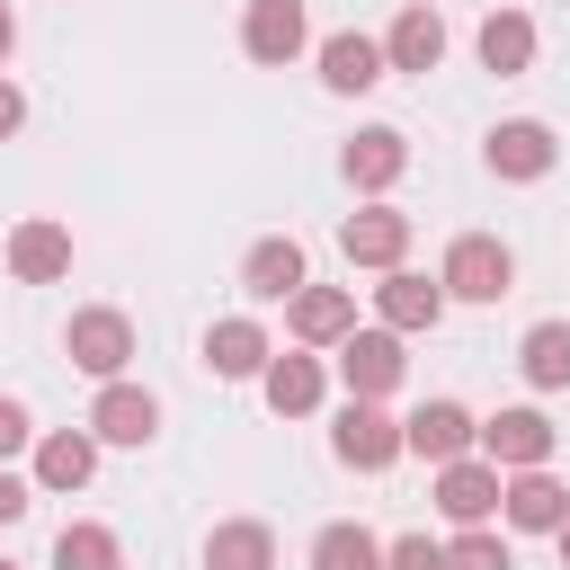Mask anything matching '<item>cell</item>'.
<instances>
[{
	"label": "cell",
	"mask_w": 570,
	"mask_h": 570,
	"mask_svg": "<svg viewBox=\"0 0 570 570\" xmlns=\"http://www.w3.org/2000/svg\"><path fill=\"white\" fill-rule=\"evenodd\" d=\"M27 445H36V419H27V401H9V392H0V463H9V454H27Z\"/></svg>",
	"instance_id": "cell-30"
},
{
	"label": "cell",
	"mask_w": 570,
	"mask_h": 570,
	"mask_svg": "<svg viewBox=\"0 0 570 570\" xmlns=\"http://www.w3.org/2000/svg\"><path fill=\"white\" fill-rule=\"evenodd\" d=\"M89 472H98V436L89 428L36 436V490H89Z\"/></svg>",
	"instance_id": "cell-22"
},
{
	"label": "cell",
	"mask_w": 570,
	"mask_h": 570,
	"mask_svg": "<svg viewBox=\"0 0 570 570\" xmlns=\"http://www.w3.org/2000/svg\"><path fill=\"white\" fill-rule=\"evenodd\" d=\"M481 160H490V178H508V187H534V178H552L561 142H552V125H543V116H508V125H490Z\"/></svg>",
	"instance_id": "cell-4"
},
{
	"label": "cell",
	"mask_w": 570,
	"mask_h": 570,
	"mask_svg": "<svg viewBox=\"0 0 570 570\" xmlns=\"http://www.w3.org/2000/svg\"><path fill=\"white\" fill-rule=\"evenodd\" d=\"M80 428H89L98 445H151V436H160V401H151L142 383H125V374H116V383H98V401H89V419H80Z\"/></svg>",
	"instance_id": "cell-6"
},
{
	"label": "cell",
	"mask_w": 570,
	"mask_h": 570,
	"mask_svg": "<svg viewBox=\"0 0 570 570\" xmlns=\"http://www.w3.org/2000/svg\"><path fill=\"white\" fill-rule=\"evenodd\" d=\"M27 508H36V481H18V472L0 463V525H18Z\"/></svg>",
	"instance_id": "cell-31"
},
{
	"label": "cell",
	"mask_w": 570,
	"mask_h": 570,
	"mask_svg": "<svg viewBox=\"0 0 570 570\" xmlns=\"http://www.w3.org/2000/svg\"><path fill=\"white\" fill-rule=\"evenodd\" d=\"M499 463H481V454H454V463H436V508L454 517V525H490L499 517Z\"/></svg>",
	"instance_id": "cell-12"
},
{
	"label": "cell",
	"mask_w": 570,
	"mask_h": 570,
	"mask_svg": "<svg viewBox=\"0 0 570 570\" xmlns=\"http://www.w3.org/2000/svg\"><path fill=\"white\" fill-rule=\"evenodd\" d=\"M383 570H445V543H428V534H401V543H383Z\"/></svg>",
	"instance_id": "cell-29"
},
{
	"label": "cell",
	"mask_w": 570,
	"mask_h": 570,
	"mask_svg": "<svg viewBox=\"0 0 570 570\" xmlns=\"http://www.w3.org/2000/svg\"><path fill=\"white\" fill-rule=\"evenodd\" d=\"M27 125V98H18V80H0V142Z\"/></svg>",
	"instance_id": "cell-32"
},
{
	"label": "cell",
	"mask_w": 570,
	"mask_h": 570,
	"mask_svg": "<svg viewBox=\"0 0 570 570\" xmlns=\"http://www.w3.org/2000/svg\"><path fill=\"white\" fill-rule=\"evenodd\" d=\"M517 365H525L534 392H561V383H570V321H534L525 347H517Z\"/></svg>",
	"instance_id": "cell-26"
},
{
	"label": "cell",
	"mask_w": 570,
	"mask_h": 570,
	"mask_svg": "<svg viewBox=\"0 0 570 570\" xmlns=\"http://www.w3.org/2000/svg\"><path fill=\"white\" fill-rule=\"evenodd\" d=\"M205 570H276V534L258 517H232L205 534Z\"/></svg>",
	"instance_id": "cell-24"
},
{
	"label": "cell",
	"mask_w": 570,
	"mask_h": 570,
	"mask_svg": "<svg viewBox=\"0 0 570 570\" xmlns=\"http://www.w3.org/2000/svg\"><path fill=\"white\" fill-rule=\"evenodd\" d=\"M383 62H392V71H436V62H445V18H436V0H410V9L392 18Z\"/></svg>",
	"instance_id": "cell-21"
},
{
	"label": "cell",
	"mask_w": 570,
	"mask_h": 570,
	"mask_svg": "<svg viewBox=\"0 0 570 570\" xmlns=\"http://www.w3.org/2000/svg\"><path fill=\"white\" fill-rule=\"evenodd\" d=\"M472 445H481V463H499V472H534V463H552V419H543V410H499V419L472 428Z\"/></svg>",
	"instance_id": "cell-7"
},
{
	"label": "cell",
	"mask_w": 570,
	"mask_h": 570,
	"mask_svg": "<svg viewBox=\"0 0 570 570\" xmlns=\"http://www.w3.org/2000/svg\"><path fill=\"white\" fill-rule=\"evenodd\" d=\"M0 570H18V561H9V552H0Z\"/></svg>",
	"instance_id": "cell-35"
},
{
	"label": "cell",
	"mask_w": 570,
	"mask_h": 570,
	"mask_svg": "<svg viewBox=\"0 0 570 570\" xmlns=\"http://www.w3.org/2000/svg\"><path fill=\"white\" fill-rule=\"evenodd\" d=\"M472 410L463 401H419L410 419H401V454H419V463H454V454H472Z\"/></svg>",
	"instance_id": "cell-11"
},
{
	"label": "cell",
	"mask_w": 570,
	"mask_h": 570,
	"mask_svg": "<svg viewBox=\"0 0 570 570\" xmlns=\"http://www.w3.org/2000/svg\"><path fill=\"white\" fill-rule=\"evenodd\" d=\"M330 454H338L347 472H392V463H401V419H392L383 401H347L338 428H330Z\"/></svg>",
	"instance_id": "cell-5"
},
{
	"label": "cell",
	"mask_w": 570,
	"mask_h": 570,
	"mask_svg": "<svg viewBox=\"0 0 570 570\" xmlns=\"http://www.w3.org/2000/svg\"><path fill=\"white\" fill-rule=\"evenodd\" d=\"M374 321L383 330H436L445 321V285L436 276H419V267H383V285H374Z\"/></svg>",
	"instance_id": "cell-10"
},
{
	"label": "cell",
	"mask_w": 570,
	"mask_h": 570,
	"mask_svg": "<svg viewBox=\"0 0 570 570\" xmlns=\"http://www.w3.org/2000/svg\"><path fill=\"white\" fill-rule=\"evenodd\" d=\"M445 570H508V543H499L490 525H463V534L445 543Z\"/></svg>",
	"instance_id": "cell-28"
},
{
	"label": "cell",
	"mask_w": 570,
	"mask_h": 570,
	"mask_svg": "<svg viewBox=\"0 0 570 570\" xmlns=\"http://www.w3.org/2000/svg\"><path fill=\"white\" fill-rule=\"evenodd\" d=\"M53 570H125V543H116V525H98V517H71V525L53 534Z\"/></svg>",
	"instance_id": "cell-25"
},
{
	"label": "cell",
	"mask_w": 570,
	"mask_h": 570,
	"mask_svg": "<svg viewBox=\"0 0 570 570\" xmlns=\"http://www.w3.org/2000/svg\"><path fill=\"white\" fill-rule=\"evenodd\" d=\"M285 330H294V347H338L347 330H356V294L347 285H294L285 294Z\"/></svg>",
	"instance_id": "cell-8"
},
{
	"label": "cell",
	"mask_w": 570,
	"mask_h": 570,
	"mask_svg": "<svg viewBox=\"0 0 570 570\" xmlns=\"http://www.w3.org/2000/svg\"><path fill=\"white\" fill-rule=\"evenodd\" d=\"M338 249H347V267H401L410 258V214L401 205H356L338 223Z\"/></svg>",
	"instance_id": "cell-9"
},
{
	"label": "cell",
	"mask_w": 570,
	"mask_h": 570,
	"mask_svg": "<svg viewBox=\"0 0 570 570\" xmlns=\"http://www.w3.org/2000/svg\"><path fill=\"white\" fill-rule=\"evenodd\" d=\"M312 570H383V543H374L356 517H338V525L312 534Z\"/></svg>",
	"instance_id": "cell-27"
},
{
	"label": "cell",
	"mask_w": 570,
	"mask_h": 570,
	"mask_svg": "<svg viewBox=\"0 0 570 570\" xmlns=\"http://www.w3.org/2000/svg\"><path fill=\"white\" fill-rule=\"evenodd\" d=\"M436 285H445V303H499V294L517 285V258H508L499 232H463V240L445 249Z\"/></svg>",
	"instance_id": "cell-1"
},
{
	"label": "cell",
	"mask_w": 570,
	"mask_h": 570,
	"mask_svg": "<svg viewBox=\"0 0 570 570\" xmlns=\"http://www.w3.org/2000/svg\"><path fill=\"white\" fill-rule=\"evenodd\" d=\"M472 45H481V71H499V80H508V71H525V62H534V18H525V9H490Z\"/></svg>",
	"instance_id": "cell-23"
},
{
	"label": "cell",
	"mask_w": 570,
	"mask_h": 570,
	"mask_svg": "<svg viewBox=\"0 0 570 570\" xmlns=\"http://www.w3.org/2000/svg\"><path fill=\"white\" fill-rule=\"evenodd\" d=\"M383 71H392V62H383V36H356V27L321 36V89H330V98H365Z\"/></svg>",
	"instance_id": "cell-14"
},
{
	"label": "cell",
	"mask_w": 570,
	"mask_h": 570,
	"mask_svg": "<svg viewBox=\"0 0 570 570\" xmlns=\"http://www.w3.org/2000/svg\"><path fill=\"white\" fill-rule=\"evenodd\" d=\"M338 169H347V187H356V196H383V187H401V169H410V134L365 125V134L338 151Z\"/></svg>",
	"instance_id": "cell-17"
},
{
	"label": "cell",
	"mask_w": 570,
	"mask_h": 570,
	"mask_svg": "<svg viewBox=\"0 0 570 570\" xmlns=\"http://www.w3.org/2000/svg\"><path fill=\"white\" fill-rule=\"evenodd\" d=\"M499 517H508L517 534H552V525L570 517V490L552 481V463H534V472H508V481H499Z\"/></svg>",
	"instance_id": "cell-16"
},
{
	"label": "cell",
	"mask_w": 570,
	"mask_h": 570,
	"mask_svg": "<svg viewBox=\"0 0 570 570\" xmlns=\"http://www.w3.org/2000/svg\"><path fill=\"white\" fill-rule=\"evenodd\" d=\"M9 276H18V285H53V276H71V223L27 214V223L9 232Z\"/></svg>",
	"instance_id": "cell-15"
},
{
	"label": "cell",
	"mask_w": 570,
	"mask_h": 570,
	"mask_svg": "<svg viewBox=\"0 0 570 570\" xmlns=\"http://www.w3.org/2000/svg\"><path fill=\"white\" fill-rule=\"evenodd\" d=\"M62 356H71L80 374L116 383V374L134 365V321H125L116 303H89V312H71V330H62Z\"/></svg>",
	"instance_id": "cell-3"
},
{
	"label": "cell",
	"mask_w": 570,
	"mask_h": 570,
	"mask_svg": "<svg viewBox=\"0 0 570 570\" xmlns=\"http://www.w3.org/2000/svg\"><path fill=\"white\" fill-rule=\"evenodd\" d=\"M552 543H561V561H570V517H561V525H552Z\"/></svg>",
	"instance_id": "cell-34"
},
{
	"label": "cell",
	"mask_w": 570,
	"mask_h": 570,
	"mask_svg": "<svg viewBox=\"0 0 570 570\" xmlns=\"http://www.w3.org/2000/svg\"><path fill=\"white\" fill-rule=\"evenodd\" d=\"M401 374H410V356H401V330H347L338 338V383H347V401H392L401 392Z\"/></svg>",
	"instance_id": "cell-2"
},
{
	"label": "cell",
	"mask_w": 570,
	"mask_h": 570,
	"mask_svg": "<svg viewBox=\"0 0 570 570\" xmlns=\"http://www.w3.org/2000/svg\"><path fill=\"white\" fill-rule=\"evenodd\" d=\"M9 45H18V9L0 0V62H9Z\"/></svg>",
	"instance_id": "cell-33"
},
{
	"label": "cell",
	"mask_w": 570,
	"mask_h": 570,
	"mask_svg": "<svg viewBox=\"0 0 570 570\" xmlns=\"http://www.w3.org/2000/svg\"><path fill=\"white\" fill-rule=\"evenodd\" d=\"M258 392H267V410H276V419H312V410H321V392H330V365H321L312 347H294V356H267Z\"/></svg>",
	"instance_id": "cell-18"
},
{
	"label": "cell",
	"mask_w": 570,
	"mask_h": 570,
	"mask_svg": "<svg viewBox=\"0 0 570 570\" xmlns=\"http://www.w3.org/2000/svg\"><path fill=\"white\" fill-rule=\"evenodd\" d=\"M303 45H312V27H303V0H249V18H240V53H249V62L285 71Z\"/></svg>",
	"instance_id": "cell-13"
},
{
	"label": "cell",
	"mask_w": 570,
	"mask_h": 570,
	"mask_svg": "<svg viewBox=\"0 0 570 570\" xmlns=\"http://www.w3.org/2000/svg\"><path fill=\"white\" fill-rule=\"evenodd\" d=\"M303 276H312V267H303V240H294V232H267V240H249V258H240V294H258V303H285Z\"/></svg>",
	"instance_id": "cell-19"
},
{
	"label": "cell",
	"mask_w": 570,
	"mask_h": 570,
	"mask_svg": "<svg viewBox=\"0 0 570 570\" xmlns=\"http://www.w3.org/2000/svg\"><path fill=\"white\" fill-rule=\"evenodd\" d=\"M267 356H276V347H267V330H258L249 312L205 330V374H223V383H258V374H267Z\"/></svg>",
	"instance_id": "cell-20"
}]
</instances>
